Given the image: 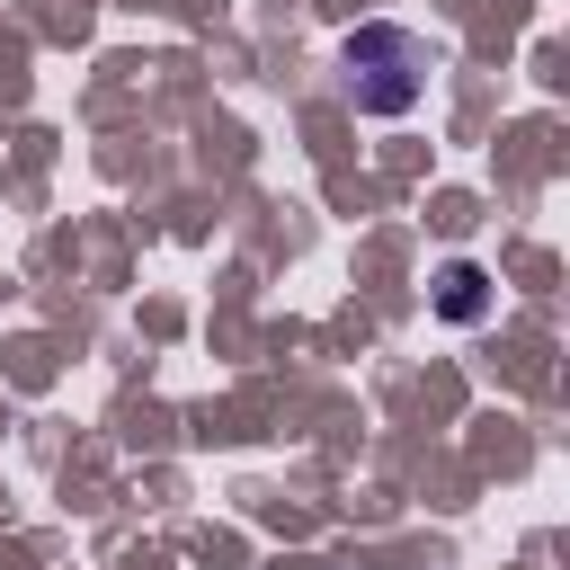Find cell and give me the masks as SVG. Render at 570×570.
<instances>
[{
    "instance_id": "obj_1",
    "label": "cell",
    "mask_w": 570,
    "mask_h": 570,
    "mask_svg": "<svg viewBox=\"0 0 570 570\" xmlns=\"http://www.w3.org/2000/svg\"><path fill=\"white\" fill-rule=\"evenodd\" d=\"M436 303H445L454 321H472V312H481V276H472V267H445V294H436Z\"/></svg>"
}]
</instances>
